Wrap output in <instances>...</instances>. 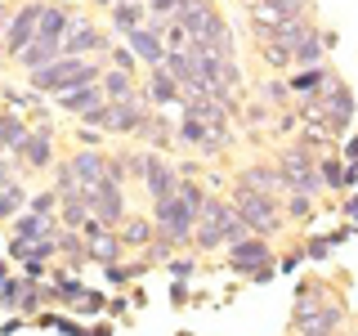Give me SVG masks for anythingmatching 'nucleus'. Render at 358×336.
I'll return each mask as SVG.
<instances>
[{"mask_svg": "<svg viewBox=\"0 0 358 336\" xmlns=\"http://www.w3.org/2000/svg\"><path fill=\"white\" fill-rule=\"evenodd\" d=\"M229 202H233V211L251 224L255 238H273V233L282 229V220H287V211H282V202H278V197L255 193V188L238 184V179H233V188H229Z\"/></svg>", "mask_w": 358, "mask_h": 336, "instance_id": "nucleus-1", "label": "nucleus"}, {"mask_svg": "<svg viewBox=\"0 0 358 336\" xmlns=\"http://www.w3.org/2000/svg\"><path fill=\"white\" fill-rule=\"evenodd\" d=\"M318 157H322V153H309L305 144H287V148L278 153L273 166H278V171H282V179H287V193H309V197L322 193Z\"/></svg>", "mask_w": 358, "mask_h": 336, "instance_id": "nucleus-2", "label": "nucleus"}, {"mask_svg": "<svg viewBox=\"0 0 358 336\" xmlns=\"http://www.w3.org/2000/svg\"><path fill=\"white\" fill-rule=\"evenodd\" d=\"M45 5H50V0H22V5H14V18H9V27H5V41H0V54H5L9 63H18L22 50L36 41Z\"/></svg>", "mask_w": 358, "mask_h": 336, "instance_id": "nucleus-3", "label": "nucleus"}, {"mask_svg": "<svg viewBox=\"0 0 358 336\" xmlns=\"http://www.w3.org/2000/svg\"><path fill=\"white\" fill-rule=\"evenodd\" d=\"M152 224H157V238H166L179 251V246H193V229H197V211H188L184 202L166 197V202H152Z\"/></svg>", "mask_w": 358, "mask_h": 336, "instance_id": "nucleus-4", "label": "nucleus"}, {"mask_svg": "<svg viewBox=\"0 0 358 336\" xmlns=\"http://www.w3.org/2000/svg\"><path fill=\"white\" fill-rule=\"evenodd\" d=\"M229 216H233V202L210 193V202L197 216V229H193V251H224V246H229V238H224Z\"/></svg>", "mask_w": 358, "mask_h": 336, "instance_id": "nucleus-5", "label": "nucleus"}, {"mask_svg": "<svg viewBox=\"0 0 358 336\" xmlns=\"http://www.w3.org/2000/svg\"><path fill=\"white\" fill-rule=\"evenodd\" d=\"M175 22H179V27H184L193 41H215L220 31H229V18L220 14L215 0H179Z\"/></svg>", "mask_w": 358, "mask_h": 336, "instance_id": "nucleus-6", "label": "nucleus"}, {"mask_svg": "<svg viewBox=\"0 0 358 336\" xmlns=\"http://www.w3.org/2000/svg\"><path fill=\"white\" fill-rule=\"evenodd\" d=\"M354 112H358V104H354V90L345 81H336L327 94L318 99V121L327 126L331 139H345V134L354 130Z\"/></svg>", "mask_w": 358, "mask_h": 336, "instance_id": "nucleus-7", "label": "nucleus"}, {"mask_svg": "<svg viewBox=\"0 0 358 336\" xmlns=\"http://www.w3.org/2000/svg\"><path fill=\"white\" fill-rule=\"evenodd\" d=\"M273 246H268V238H246V242H233L229 246V269L233 274H246V278H255V283H264L268 274H273Z\"/></svg>", "mask_w": 358, "mask_h": 336, "instance_id": "nucleus-8", "label": "nucleus"}, {"mask_svg": "<svg viewBox=\"0 0 358 336\" xmlns=\"http://www.w3.org/2000/svg\"><path fill=\"white\" fill-rule=\"evenodd\" d=\"M85 202H90V216L99 224H108V229H121L130 216L126 206V184H117V179H99L94 188H85Z\"/></svg>", "mask_w": 358, "mask_h": 336, "instance_id": "nucleus-9", "label": "nucleus"}, {"mask_svg": "<svg viewBox=\"0 0 358 336\" xmlns=\"http://www.w3.org/2000/svg\"><path fill=\"white\" fill-rule=\"evenodd\" d=\"M81 238H85V255H90V265H121V251H126V242H121V233L117 229H108V224H99V220H90L85 229H81Z\"/></svg>", "mask_w": 358, "mask_h": 336, "instance_id": "nucleus-10", "label": "nucleus"}, {"mask_svg": "<svg viewBox=\"0 0 358 336\" xmlns=\"http://www.w3.org/2000/svg\"><path fill=\"white\" fill-rule=\"evenodd\" d=\"M18 157V171H27V175H45V171H54L59 166V157H54V134H41V130H31L27 139L14 148Z\"/></svg>", "mask_w": 358, "mask_h": 336, "instance_id": "nucleus-11", "label": "nucleus"}, {"mask_svg": "<svg viewBox=\"0 0 358 336\" xmlns=\"http://www.w3.org/2000/svg\"><path fill=\"white\" fill-rule=\"evenodd\" d=\"M99 50H112L108 31L99 27V22H90V18H76L72 31L63 36V54H67V59H94Z\"/></svg>", "mask_w": 358, "mask_h": 336, "instance_id": "nucleus-12", "label": "nucleus"}, {"mask_svg": "<svg viewBox=\"0 0 358 336\" xmlns=\"http://www.w3.org/2000/svg\"><path fill=\"white\" fill-rule=\"evenodd\" d=\"M179 179H184V175H179V166H171L162 153H152L148 157V171H143L139 184H143V193H148V202H166V197L179 193Z\"/></svg>", "mask_w": 358, "mask_h": 336, "instance_id": "nucleus-13", "label": "nucleus"}, {"mask_svg": "<svg viewBox=\"0 0 358 336\" xmlns=\"http://www.w3.org/2000/svg\"><path fill=\"white\" fill-rule=\"evenodd\" d=\"M336 81H341V76H336L327 63H322V67H305V72H291V76H287L291 99H300V104H305V99H313V104H318V99L327 94Z\"/></svg>", "mask_w": 358, "mask_h": 336, "instance_id": "nucleus-14", "label": "nucleus"}, {"mask_svg": "<svg viewBox=\"0 0 358 336\" xmlns=\"http://www.w3.org/2000/svg\"><path fill=\"white\" fill-rule=\"evenodd\" d=\"M179 112H184V117H193V121H201V126H210L215 134H224V139H229V117L233 112L220 104V99H210V94H197V99H188L184 94V104H179Z\"/></svg>", "mask_w": 358, "mask_h": 336, "instance_id": "nucleus-15", "label": "nucleus"}, {"mask_svg": "<svg viewBox=\"0 0 358 336\" xmlns=\"http://www.w3.org/2000/svg\"><path fill=\"white\" fill-rule=\"evenodd\" d=\"M148 117H152V108H148V99H130V104H112V117H108V134H134L139 139V130L148 126Z\"/></svg>", "mask_w": 358, "mask_h": 336, "instance_id": "nucleus-16", "label": "nucleus"}, {"mask_svg": "<svg viewBox=\"0 0 358 336\" xmlns=\"http://www.w3.org/2000/svg\"><path fill=\"white\" fill-rule=\"evenodd\" d=\"M341 328H345V305L341 300H322L313 314H305V318L296 323L300 336H336Z\"/></svg>", "mask_w": 358, "mask_h": 336, "instance_id": "nucleus-17", "label": "nucleus"}, {"mask_svg": "<svg viewBox=\"0 0 358 336\" xmlns=\"http://www.w3.org/2000/svg\"><path fill=\"white\" fill-rule=\"evenodd\" d=\"M175 139L188 144V148H201L206 157H215V153L229 148V139H224V134H215L210 126H201V121H193V117H179L175 121Z\"/></svg>", "mask_w": 358, "mask_h": 336, "instance_id": "nucleus-18", "label": "nucleus"}, {"mask_svg": "<svg viewBox=\"0 0 358 336\" xmlns=\"http://www.w3.org/2000/svg\"><path fill=\"white\" fill-rule=\"evenodd\" d=\"M143 99H148V108H179L184 104V90H179V81L166 67H152L148 81H143Z\"/></svg>", "mask_w": 358, "mask_h": 336, "instance_id": "nucleus-19", "label": "nucleus"}, {"mask_svg": "<svg viewBox=\"0 0 358 336\" xmlns=\"http://www.w3.org/2000/svg\"><path fill=\"white\" fill-rule=\"evenodd\" d=\"M143 22H148V5H143V0H121V5L108 9V27L117 31L121 41H130L134 31H143Z\"/></svg>", "mask_w": 358, "mask_h": 336, "instance_id": "nucleus-20", "label": "nucleus"}, {"mask_svg": "<svg viewBox=\"0 0 358 336\" xmlns=\"http://www.w3.org/2000/svg\"><path fill=\"white\" fill-rule=\"evenodd\" d=\"M67 166H72V175L81 179V188H94L99 179H108V153L103 148H76L67 157Z\"/></svg>", "mask_w": 358, "mask_h": 336, "instance_id": "nucleus-21", "label": "nucleus"}, {"mask_svg": "<svg viewBox=\"0 0 358 336\" xmlns=\"http://www.w3.org/2000/svg\"><path fill=\"white\" fill-rule=\"evenodd\" d=\"M300 14H309V0H255L246 9V22H287Z\"/></svg>", "mask_w": 358, "mask_h": 336, "instance_id": "nucleus-22", "label": "nucleus"}, {"mask_svg": "<svg viewBox=\"0 0 358 336\" xmlns=\"http://www.w3.org/2000/svg\"><path fill=\"white\" fill-rule=\"evenodd\" d=\"M99 85H103V99H108V104H130V99L143 94L139 76H134V72H121V67H103Z\"/></svg>", "mask_w": 358, "mask_h": 336, "instance_id": "nucleus-23", "label": "nucleus"}, {"mask_svg": "<svg viewBox=\"0 0 358 336\" xmlns=\"http://www.w3.org/2000/svg\"><path fill=\"white\" fill-rule=\"evenodd\" d=\"M63 224L54 220V216H36V211H22V216L14 220V242H45V238H54Z\"/></svg>", "mask_w": 358, "mask_h": 336, "instance_id": "nucleus-24", "label": "nucleus"}, {"mask_svg": "<svg viewBox=\"0 0 358 336\" xmlns=\"http://www.w3.org/2000/svg\"><path fill=\"white\" fill-rule=\"evenodd\" d=\"M63 59V41H54V36H36L22 50V59H18V67L22 72H41V67H50V63H59Z\"/></svg>", "mask_w": 358, "mask_h": 336, "instance_id": "nucleus-25", "label": "nucleus"}, {"mask_svg": "<svg viewBox=\"0 0 358 336\" xmlns=\"http://www.w3.org/2000/svg\"><path fill=\"white\" fill-rule=\"evenodd\" d=\"M54 104H59V108L67 112V117H76V121H81L90 108L108 104V99H103V85H76V90H67V94H59Z\"/></svg>", "mask_w": 358, "mask_h": 336, "instance_id": "nucleus-26", "label": "nucleus"}, {"mask_svg": "<svg viewBox=\"0 0 358 336\" xmlns=\"http://www.w3.org/2000/svg\"><path fill=\"white\" fill-rule=\"evenodd\" d=\"M238 184L255 188V193H268V197L287 193V179H282V171H278V166H246V171L238 175Z\"/></svg>", "mask_w": 358, "mask_h": 336, "instance_id": "nucleus-27", "label": "nucleus"}, {"mask_svg": "<svg viewBox=\"0 0 358 336\" xmlns=\"http://www.w3.org/2000/svg\"><path fill=\"white\" fill-rule=\"evenodd\" d=\"M121 242H126V251L134 246V251H148V246L157 242V224L152 216H126V224H121Z\"/></svg>", "mask_w": 358, "mask_h": 336, "instance_id": "nucleus-28", "label": "nucleus"}, {"mask_svg": "<svg viewBox=\"0 0 358 336\" xmlns=\"http://www.w3.org/2000/svg\"><path fill=\"white\" fill-rule=\"evenodd\" d=\"M126 45L134 50V59H139L143 67H148V72H152V67H162V63H166V41H162V36H152L148 27H143V31H134V36H130Z\"/></svg>", "mask_w": 358, "mask_h": 336, "instance_id": "nucleus-29", "label": "nucleus"}, {"mask_svg": "<svg viewBox=\"0 0 358 336\" xmlns=\"http://www.w3.org/2000/svg\"><path fill=\"white\" fill-rule=\"evenodd\" d=\"M27 134H31L27 117H18V112H5V108H0V157H9L22 139H27Z\"/></svg>", "mask_w": 358, "mask_h": 336, "instance_id": "nucleus-30", "label": "nucleus"}, {"mask_svg": "<svg viewBox=\"0 0 358 336\" xmlns=\"http://www.w3.org/2000/svg\"><path fill=\"white\" fill-rule=\"evenodd\" d=\"M327 45H331V36L313 31V36H309L305 45H300L296 54H291V63H296L291 72H305V67H322V63H327Z\"/></svg>", "mask_w": 358, "mask_h": 336, "instance_id": "nucleus-31", "label": "nucleus"}, {"mask_svg": "<svg viewBox=\"0 0 358 336\" xmlns=\"http://www.w3.org/2000/svg\"><path fill=\"white\" fill-rule=\"evenodd\" d=\"M90 220H94V216H90L85 188H81V193H72V197H63V202H59V224H63V229H76V233H81Z\"/></svg>", "mask_w": 358, "mask_h": 336, "instance_id": "nucleus-32", "label": "nucleus"}, {"mask_svg": "<svg viewBox=\"0 0 358 336\" xmlns=\"http://www.w3.org/2000/svg\"><path fill=\"white\" fill-rule=\"evenodd\" d=\"M72 9H67V5H54V0H50V5H45V14H41V31H36V36H54V41H63L67 36V31H72Z\"/></svg>", "mask_w": 358, "mask_h": 336, "instance_id": "nucleus-33", "label": "nucleus"}, {"mask_svg": "<svg viewBox=\"0 0 358 336\" xmlns=\"http://www.w3.org/2000/svg\"><path fill=\"white\" fill-rule=\"evenodd\" d=\"M139 139H143V148H152V153H157V148H171V144H175V126L162 117V112H152L148 126L139 130Z\"/></svg>", "mask_w": 358, "mask_h": 336, "instance_id": "nucleus-34", "label": "nucleus"}, {"mask_svg": "<svg viewBox=\"0 0 358 336\" xmlns=\"http://www.w3.org/2000/svg\"><path fill=\"white\" fill-rule=\"evenodd\" d=\"M27 188H22L18 184V179H14V184H5V188H0V220H18L22 216V211H27Z\"/></svg>", "mask_w": 358, "mask_h": 336, "instance_id": "nucleus-35", "label": "nucleus"}, {"mask_svg": "<svg viewBox=\"0 0 358 336\" xmlns=\"http://www.w3.org/2000/svg\"><path fill=\"white\" fill-rule=\"evenodd\" d=\"M318 175H322V188L345 193V162H341V153H322L318 157Z\"/></svg>", "mask_w": 358, "mask_h": 336, "instance_id": "nucleus-36", "label": "nucleus"}, {"mask_svg": "<svg viewBox=\"0 0 358 336\" xmlns=\"http://www.w3.org/2000/svg\"><path fill=\"white\" fill-rule=\"evenodd\" d=\"M59 251L67 255V265H72V269L90 265V255H85V238H81L76 229H59Z\"/></svg>", "mask_w": 358, "mask_h": 336, "instance_id": "nucleus-37", "label": "nucleus"}, {"mask_svg": "<svg viewBox=\"0 0 358 336\" xmlns=\"http://www.w3.org/2000/svg\"><path fill=\"white\" fill-rule=\"evenodd\" d=\"M260 104H268V108H287L291 104L287 76H268V81H260Z\"/></svg>", "mask_w": 358, "mask_h": 336, "instance_id": "nucleus-38", "label": "nucleus"}, {"mask_svg": "<svg viewBox=\"0 0 358 336\" xmlns=\"http://www.w3.org/2000/svg\"><path fill=\"white\" fill-rule=\"evenodd\" d=\"M179 202H184L188 211H197V216H201V206L210 202V193L197 184V179H179Z\"/></svg>", "mask_w": 358, "mask_h": 336, "instance_id": "nucleus-39", "label": "nucleus"}, {"mask_svg": "<svg viewBox=\"0 0 358 336\" xmlns=\"http://www.w3.org/2000/svg\"><path fill=\"white\" fill-rule=\"evenodd\" d=\"M313 202L318 197H309V193H287V220H309L313 216Z\"/></svg>", "mask_w": 358, "mask_h": 336, "instance_id": "nucleus-40", "label": "nucleus"}, {"mask_svg": "<svg viewBox=\"0 0 358 336\" xmlns=\"http://www.w3.org/2000/svg\"><path fill=\"white\" fill-rule=\"evenodd\" d=\"M103 67H121V72H139V59H134L130 45H117V50H108Z\"/></svg>", "mask_w": 358, "mask_h": 336, "instance_id": "nucleus-41", "label": "nucleus"}, {"mask_svg": "<svg viewBox=\"0 0 358 336\" xmlns=\"http://www.w3.org/2000/svg\"><path fill=\"white\" fill-rule=\"evenodd\" d=\"M27 211H36V216H54V220H59V193H54V188H41V193L27 202Z\"/></svg>", "mask_w": 358, "mask_h": 336, "instance_id": "nucleus-42", "label": "nucleus"}, {"mask_svg": "<svg viewBox=\"0 0 358 336\" xmlns=\"http://www.w3.org/2000/svg\"><path fill=\"white\" fill-rule=\"evenodd\" d=\"M224 238H229V246H233V242H246V238H251V224H246L238 211H233V216H229V229H224ZM229 246H224V251H229Z\"/></svg>", "mask_w": 358, "mask_h": 336, "instance_id": "nucleus-43", "label": "nucleus"}, {"mask_svg": "<svg viewBox=\"0 0 358 336\" xmlns=\"http://www.w3.org/2000/svg\"><path fill=\"white\" fill-rule=\"evenodd\" d=\"M166 269L175 274V283H188V278H193V269H197V260H193V255H175Z\"/></svg>", "mask_w": 358, "mask_h": 336, "instance_id": "nucleus-44", "label": "nucleus"}, {"mask_svg": "<svg viewBox=\"0 0 358 336\" xmlns=\"http://www.w3.org/2000/svg\"><path fill=\"white\" fill-rule=\"evenodd\" d=\"M341 162H345V166H354V171H358V130H350V134L341 139Z\"/></svg>", "mask_w": 358, "mask_h": 336, "instance_id": "nucleus-45", "label": "nucleus"}, {"mask_svg": "<svg viewBox=\"0 0 358 336\" xmlns=\"http://www.w3.org/2000/svg\"><path fill=\"white\" fill-rule=\"evenodd\" d=\"M273 134H282V139L300 134V117H296V112H278V126H273Z\"/></svg>", "mask_w": 358, "mask_h": 336, "instance_id": "nucleus-46", "label": "nucleus"}, {"mask_svg": "<svg viewBox=\"0 0 358 336\" xmlns=\"http://www.w3.org/2000/svg\"><path fill=\"white\" fill-rule=\"evenodd\" d=\"M143 5H148V14H166V18L179 14V0H143Z\"/></svg>", "mask_w": 358, "mask_h": 336, "instance_id": "nucleus-47", "label": "nucleus"}, {"mask_svg": "<svg viewBox=\"0 0 358 336\" xmlns=\"http://www.w3.org/2000/svg\"><path fill=\"white\" fill-rule=\"evenodd\" d=\"M103 274H108V283H117V287H126V283H130V265H108Z\"/></svg>", "mask_w": 358, "mask_h": 336, "instance_id": "nucleus-48", "label": "nucleus"}, {"mask_svg": "<svg viewBox=\"0 0 358 336\" xmlns=\"http://www.w3.org/2000/svg\"><path fill=\"white\" fill-rule=\"evenodd\" d=\"M76 309H81V314H99V309H103V296H99V291H85V300H76Z\"/></svg>", "mask_w": 358, "mask_h": 336, "instance_id": "nucleus-49", "label": "nucleus"}, {"mask_svg": "<svg viewBox=\"0 0 358 336\" xmlns=\"http://www.w3.org/2000/svg\"><path fill=\"white\" fill-rule=\"evenodd\" d=\"M264 112H268V104H251V108H246V126H260Z\"/></svg>", "mask_w": 358, "mask_h": 336, "instance_id": "nucleus-50", "label": "nucleus"}, {"mask_svg": "<svg viewBox=\"0 0 358 336\" xmlns=\"http://www.w3.org/2000/svg\"><path fill=\"white\" fill-rule=\"evenodd\" d=\"M14 171H18V166L9 162V157H0V188H5V184H14Z\"/></svg>", "mask_w": 358, "mask_h": 336, "instance_id": "nucleus-51", "label": "nucleus"}, {"mask_svg": "<svg viewBox=\"0 0 358 336\" xmlns=\"http://www.w3.org/2000/svg\"><path fill=\"white\" fill-rule=\"evenodd\" d=\"M9 18H14V5H9V0H0V41H5V27H9Z\"/></svg>", "mask_w": 358, "mask_h": 336, "instance_id": "nucleus-52", "label": "nucleus"}, {"mask_svg": "<svg viewBox=\"0 0 358 336\" xmlns=\"http://www.w3.org/2000/svg\"><path fill=\"white\" fill-rule=\"evenodd\" d=\"M309 260H327V242H322V238L309 242Z\"/></svg>", "mask_w": 358, "mask_h": 336, "instance_id": "nucleus-53", "label": "nucleus"}, {"mask_svg": "<svg viewBox=\"0 0 358 336\" xmlns=\"http://www.w3.org/2000/svg\"><path fill=\"white\" fill-rule=\"evenodd\" d=\"M345 216H350L358 224V197H345Z\"/></svg>", "mask_w": 358, "mask_h": 336, "instance_id": "nucleus-54", "label": "nucleus"}, {"mask_svg": "<svg viewBox=\"0 0 358 336\" xmlns=\"http://www.w3.org/2000/svg\"><path fill=\"white\" fill-rule=\"evenodd\" d=\"M85 336H112V323H108V328H94V332H85Z\"/></svg>", "mask_w": 358, "mask_h": 336, "instance_id": "nucleus-55", "label": "nucleus"}, {"mask_svg": "<svg viewBox=\"0 0 358 336\" xmlns=\"http://www.w3.org/2000/svg\"><path fill=\"white\" fill-rule=\"evenodd\" d=\"M90 5H99V9H112V5H117V0H90Z\"/></svg>", "mask_w": 358, "mask_h": 336, "instance_id": "nucleus-56", "label": "nucleus"}, {"mask_svg": "<svg viewBox=\"0 0 358 336\" xmlns=\"http://www.w3.org/2000/svg\"><path fill=\"white\" fill-rule=\"evenodd\" d=\"M238 5H246V9H251V5H255V0H238Z\"/></svg>", "mask_w": 358, "mask_h": 336, "instance_id": "nucleus-57", "label": "nucleus"}, {"mask_svg": "<svg viewBox=\"0 0 358 336\" xmlns=\"http://www.w3.org/2000/svg\"><path fill=\"white\" fill-rule=\"evenodd\" d=\"M179 336H193V332H179Z\"/></svg>", "mask_w": 358, "mask_h": 336, "instance_id": "nucleus-58", "label": "nucleus"}, {"mask_svg": "<svg viewBox=\"0 0 358 336\" xmlns=\"http://www.w3.org/2000/svg\"><path fill=\"white\" fill-rule=\"evenodd\" d=\"M117 5H121V0H117Z\"/></svg>", "mask_w": 358, "mask_h": 336, "instance_id": "nucleus-59", "label": "nucleus"}]
</instances>
